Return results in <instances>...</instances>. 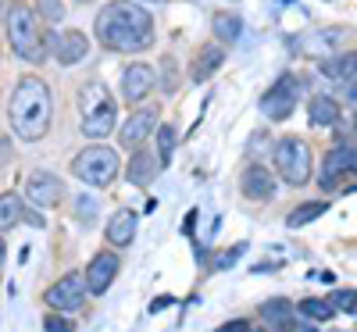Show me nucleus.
<instances>
[{
    "label": "nucleus",
    "mask_w": 357,
    "mask_h": 332,
    "mask_svg": "<svg viewBox=\"0 0 357 332\" xmlns=\"http://www.w3.org/2000/svg\"><path fill=\"white\" fill-rule=\"evenodd\" d=\"M97 40L118 54H139L154 43V18L136 0H114L97 15Z\"/></svg>",
    "instance_id": "1"
},
{
    "label": "nucleus",
    "mask_w": 357,
    "mask_h": 332,
    "mask_svg": "<svg viewBox=\"0 0 357 332\" xmlns=\"http://www.w3.org/2000/svg\"><path fill=\"white\" fill-rule=\"evenodd\" d=\"M8 118H11V129L15 136H22L25 143H36L50 133V118H54V100H50V89L40 75H25L18 79L11 104H8Z\"/></svg>",
    "instance_id": "2"
},
{
    "label": "nucleus",
    "mask_w": 357,
    "mask_h": 332,
    "mask_svg": "<svg viewBox=\"0 0 357 332\" xmlns=\"http://www.w3.org/2000/svg\"><path fill=\"white\" fill-rule=\"evenodd\" d=\"M8 40H11V50L22 57V61H47V40L40 33V18L33 8H25L22 0L8 8Z\"/></svg>",
    "instance_id": "3"
},
{
    "label": "nucleus",
    "mask_w": 357,
    "mask_h": 332,
    "mask_svg": "<svg viewBox=\"0 0 357 332\" xmlns=\"http://www.w3.org/2000/svg\"><path fill=\"white\" fill-rule=\"evenodd\" d=\"M275 172L286 186H307L314 172V154L311 143L301 136H282L275 143Z\"/></svg>",
    "instance_id": "4"
},
{
    "label": "nucleus",
    "mask_w": 357,
    "mask_h": 332,
    "mask_svg": "<svg viewBox=\"0 0 357 332\" xmlns=\"http://www.w3.org/2000/svg\"><path fill=\"white\" fill-rule=\"evenodd\" d=\"M72 172L82 179L86 186H111L118 172H122V161H118V154L111 146H86L82 154L72 161Z\"/></svg>",
    "instance_id": "5"
},
{
    "label": "nucleus",
    "mask_w": 357,
    "mask_h": 332,
    "mask_svg": "<svg viewBox=\"0 0 357 332\" xmlns=\"http://www.w3.org/2000/svg\"><path fill=\"white\" fill-rule=\"evenodd\" d=\"M296 97H301V79H296V75H282V79L261 97V114L272 118V122H282V118L293 114Z\"/></svg>",
    "instance_id": "6"
},
{
    "label": "nucleus",
    "mask_w": 357,
    "mask_h": 332,
    "mask_svg": "<svg viewBox=\"0 0 357 332\" xmlns=\"http://www.w3.org/2000/svg\"><path fill=\"white\" fill-rule=\"evenodd\" d=\"M343 175H357V146H354V143H340L336 150H329V154H325L318 186H321V190H336Z\"/></svg>",
    "instance_id": "7"
},
{
    "label": "nucleus",
    "mask_w": 357,
    "mask_h": 332,
    "mask_svg": "<svg viewBox=\"0 0 357 332\" xmlns=\"http://www.w3.org/2000/svg\"><path fill=\"white\" fill-rule=\"evenodd\" d=\"M114 126H118V107H114V100H111L107 93H104L93 107H86V114H82V133H86L89 139L111 136Z\"/></svg>",
    "instance_id": "8"
},
{
    "label": "nucleus",
    "mask_w": 357,
    "mask_h": 332,
    "mask_svg": "<svg viewBox=\"0 0 357 332\" xmlns=\"http://www.w3.org/2000/svg\"><path fill=\"white\" fill-rule=\"evenodd\" d=\"M50 50L57 57V65L68 68V65H79V61L89 57V40H86V33H79V29H61V33H54Z\"/></svg>",
    "instance_id": "9"
},
{
    "label": "nucleus",
    "mask_w": 357,
    "mask_h": 332,
    "mask_svg": "<svg viewBox=\"0 0 357 332\" xmlns=\"http://www.w3.org/2000/svg\"><path fill=\"white\" fill-rule=\"evenodd\" d=\"M65 197V186H61V179L50 175V172H33L29 175V183H25V200L29 204H36V207H57Z\"/></svg>",
    "instance_id": "10"
},
{
    "label": "nucleus",
    "mask_w": 357,
    "mask_h": 332,
    "mask_svg": "<svg viewBox=\"0 0 357 332\" xmlns=\"http://www.w3.org/2000/svg\"><path fill=\"white\" fill-rule=\"evenodd\" d=\"M154 86H158L154 68H151V65H143V61H136V65H129V68L122 72V100H129V104L136 107L139 100L151 97V89H154Z\"/></svg>",
    "instance_id": "11"
},
{
    "label": "nucleus",
    "mask_w": 357,
    "mask_h": 332,
    "mask_svg": "<svg viewBox=\"0 0 357 332\" xmlns=\"http://www.w3.org/2000/svg\"><path fill=\"white\" fill-rule=\"evenodd\" d=\"M86 293H89L86 279H79V276H65L57 286L47 289V304L57 308V311H79V308L86 304Z\"/></svg>",
    "instance_id": "12"
},
{
    "label": "nucleus",
    "mask_w": 357,
    "mask_h": 332,
    "mask_svg": "<svg viewBox=\"0 0 357 332\" xmlns=\"http://www.w3.org/2000/svg\"><path fill=\"white\" fill-rule=\"evenodd\" d=\"M275 172H268L261 161H254V165H247L243 168V175H240V190H243V197L247 200H272L275 197Z\"/></svg>",
    "instance_id": "13"
},
{
    "label": "nucleus",
    "mask_w": 357,
    "mask_h": 332,
    "mask_svg": "<svg viewBox=\"0 0 357 332\" xmlns=\"http://www.w3.org/2000/svg\"><path fill=\"white\" fill-rule=\"evenodd\" d=\"M158 114H161L158 107H136L129 114V122L122 126V146L136 150L139 143H146V136L158 133Z\"/></svg>",
    "instance_id": "14"
},
{
    "label": "nucleus",
    "mask_w": 357,
    "mask_h": 332,
    "mask_svg": "<svg viewBox=\"0 0 357 332\" xmlns=\"http://www.w3.org/2000/svg\"><path fill=\"white\" fill-rule=\"evenodd\" d=\"M257 315L264 318V325L272 329V332H296V308L289 304L286 296H272V300H264V304L257 308Z\"/></svg>",
    "instance_id": "15"
},
{
    "label": "nucleus",
    "mask_w": 357,
    "mask_h": 332,
    "mask_svg": "<svg viewBox=\"0 0 357 332\" xmlns=\"http://www.w3.org/2000/svg\"><path fill=\"white\" fill-rule=\"evenodd\" d=\"M118 254H111V250H104V254H97L93 261H89V268H86V286H89V293L93 296H100V293H107V286L114 282V276H118Z\"/></svg>",
    "instance_id": "16"
},
{
    "label": "nucleus",
    "mask_w": 357,
    "mask_h": 332,
    "mask_svg": "<svg viewBox=\"0 0 357 332\" xmlns=\"http://www.w3.org/2000/svg\"><path fill=\"white\" fill-rule=\"evenodd\" d=\"M222 61H225V43H204L200 50H197V57H193V65H190V79L193 82H207L218 68H222Z\"/></svg>",
    "instance_id": "17"
},
{
    "label": "nucleus",
    "mask_w": 357,
    "mask_h": 332,
    "mask_svg": "<svg viewBox=\"0 0 357 332\" xmlns=\"http://www.w3.org/2000/svg\"><path fill=\"white\" fill-rule=\"evenodd\" d=\"M158 172H161V158L158 154H146L143 146H136V154L129 161V172H126L129 183L132 186H151L154 179H158Z\"/></svg>",
    "instance_id": "18"
},
{
    "label": "nucleus",
    "mask_w": 357,
    "mask_h": 332,
    "mask_svg": "<svg viewBox=\"0 0 357 332\" xmlns=\"http://www.w3.org/2000/svg\"><path fill=\"white\" fill-rule=\"evenodd\" d=\"M136 225H139L136 211H129V207L114 211L111 222H107V243L111 247H129L132 239H136Z\"/></svg>",
    "instance_id": "19"
},
{
    "label": "nucleus",
    "mask_w": 357,
    "mask_h": 332,
    "mask_svg": "<svg viewBox=\"0 0 357 332\" xmlns=\"http://www.w3.org/2000/svg\"><path fill=\"white\" fill-rule=\"evenodd\" d=\"M321 75L333 79V82H350V79H357V50L325 57V61H321Z\"/></svg>",
    "instance_id": "20"
},
{
    "label": "nucleus",
    "mask_w": 357,
    "mask_h": 332,
    "mask_svg": "<svg viewBox=\"0 0 357 332\" xmlns=\"http://www.w3.org/2000/svg\"><path fill=\"white\" fill-rule=\"evenodd\" d=\"M307 118H311V126H314V129H329V126H336V122H340V104H336V97H329V93L311 97V104H307Z\"/></svg>",
    "instance_id": "21"
},
{
    "label": "nucleus",
    "mask_w": 357,
    "mask_h": 332,
    "mask_svg": "<svg viewBox=\"0 0 357 332\" xmlns=\"http://www.w3.org/2000/svg\"><path fill=\"white\" fill-rule=\"evenodd\" d=\"M215 36H218V43H236L243 36V18L236 15V11H218L215 15Z\"/></svg>",
    "instance_id": "22"
},
{
    "label": "nucleus",
    "mask_w": 357,
    "mask_h": 332,
    "mask_svg": "<svg viewBox=\"0 0 357 332\" xmlns=\"http://www.w3.org/2000/svg\"><path fill=\"white\" fill-rule=\"evenodd\" d=\"M296 315L307 318V322H329V318H336V308L321 296H304L301 304H296Z\"/></svg>",
    "instance_id": "23"
},
{
    "label": "nucleus",
    "mask_w": 357,
    "mask_h": 332,
    "mask_svg": "<svg viewBox=\"0 0 357 332\" xmlns=\"http://www.w3.org/2000/svg\"><path fill=\"white\" fill-rule=\"evenodd\" d=\"M325 211H329V200H314V204H301L296 211H289V218H286V229H304L311 225L314 218H321Z\"/></svg>",
    "instance_id": "24"
},
{
    "label": "nucleus",
    "mask_w": 357,
    "mask_h": 332,
    "mask_svg": "<svg viewBox=\"0 0 357 332\" xmlns=\"http://www.w3.org/2000/svg\"><path fill=\"white\" fill-rule=\"evenodd\" d=\"M22 215H25V211H22V200H18L15 193H4V197H0V232L11 229Z\"/></svg>",
    "instance_id": "25"
},
{
    "label": "nucleus",
    "mask_w": 357,
    "mask_h": 332,
    "mask_svg": "<svg viewBox=\"0 0 357 332\" xmlns=\"http://www.w3.org/2000/svg\"><path fill=\"white\" fill-rule=\"evenodd\" d=\"M154 136H158V158H161V165L168 168V161H172V154H175V139H178V136H175V126L165 122V126H158Z\"/></svg>",
    "instance_id": "26"
},
{
    "label": "nucleus",
    "mask_w": 357,
    "mask_h": 332,
    "mask_svg": "<svg viewBox=\"0 0 357 332\" xmlns=\"http://www.w3.org/2000/svg\"><path fill=\"white\" fill-rule=\"evenodd\" d=\"M36 18L47 22V25H57L65 18V4L61 0H36Z\"/></svg>",
    "instance_id": "27"
},
{
    "label": "nucleus",
    "mask_w": 357,
    "mask_h": 332,
    "mask_svg": "<svg viewBox=\"0 0 357 332\" xmlns=\"http://www.w3.org/2000/svg\"><path fill=\"white\" fill-rule=\"evenodd\" d=\"M329 304L340 315H357V289H333L329 293Z\"/></svg>",
    "instance_id": "28"
},
{
    "label": "nucleus",
    "mask_w": 357,
    "mask_h": 332,
    "mask_svg": "<svg viewBox=\"0 0 357 332\" xmlns=\"http://www.w3.org/2000/svg\"><path fill=\"white\" fill-rule=\"evenodd\" d=\"M43 329H47V332H75V322H68V318H57V315H47Z\"/></svg>",
    "instance_id": "29"
},
{
    "label": "nucleus",
    "mask_w": 357,
    "mask_h": 332,
    "mask_svg": "<svg viewBox=\"0 0 357 332\" xmlns=\"http://www.w3.org/2000/svg\"><path fill=\"white\" fill-rule=\"evenodd\" d=\"M240 254H247V243H236L232 250H225V254L218 257V268H232L236 261H240Z\"/></svg>",
    "instance_id": "30"
},
{
    "label": "nucleus",
    "mask_w": 357,
    "mask_h": 332,
    "mask_svg": "<svg viewBox=\"0 0 357 332\" xmlns=\"http://www.w3.org/2000/svg\"><path fill=\"white\" fill-rule=\"evenodd\" d=\"M218 332H254V322H250V318H232V322H225Z\"/></svg>",
    "instance_id": "31"
},
{
    "label": "nucleus",
    "mask_w": 357,
    "mask_h": 332,
    "mask_svg": "<svg viewBox=\"0 0 357 332\" xmlns=\"http://www.w3.org/2000/svg\"><path fill=\"white\" fill-rule=\"evenodd\" d=\"M165 308H172V296H158L154 304H151V315H158V311H165Z\"/></svg>",
    "instance_id": "32"
},
{
    "label": "nucleus",
    "mask_w": 357,
    "mask_h": 332,
    "mask_svg": "<svg viewBox=\"0 0 357 332\" xmlns=\"http://www.w3.org/2000/svg\"><path fill=\"white\" fill-rule=\"evenodd\" d=\"M197 229V211H190V215H186V229L183 232H193Z\"/></svg>",
    "instance_id": "33"
},
{
    "label": "nucleus",
    "mask_w": 357,
    "mask_h": 332,
    "mask_svg": "<svg viewBox=\"0 0 357 332\" xmlns=\"http://www.w3.org/2000/svg\"><path fill=\"white\" fill-rule=\"evenodd\" d=\"M347 97L357 104V79H350V89H347Z\"/></svg>",
    "instance_id": "34"
},
{
    "label": "nucleus",
    "mask_w": 357,
    "mask_h": 332,
    "mask_svg": "<svg viewBox=\"0 0 357 332\" xmlns=\"http://www.w3.org/2000/svg\"><path fill=\"white\" fill-rule=\"evenodd\" d=\"M254 332H272V329H257V325H254Z\"/></svg>",
    "instance_id": "35"
},
{
    "label": "nucleus",
    "mask_w": 357,
    "mask_h": 332,
    "mask_svg": "<svg viewBox=\"0 0 357 332\" xmlns=\"http://www.w3.org/2000/svg\"><path fill=\"white\" fill-rule=\"evenodd\" d=\"M354 133H357V111H354Z\"/></svg>",
    "instance_id": "36"
}]
</instances>
